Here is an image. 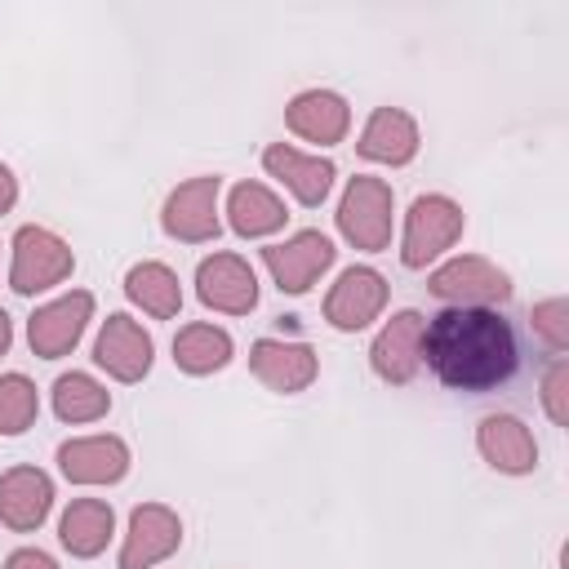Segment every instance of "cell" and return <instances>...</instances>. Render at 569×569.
Returning a JSON list of instances; mask_svg holds the SVG:
<instances>
[{"label":"cell","instance_id":"obj_1","mask_svg":"<svg viewBox=\"0 0 569 569\" xmlns=\"http://www.w3.org/2000/svg\"><path fill=\"white\" fill-rule=\"evenodd\" d=\"M422 365L449 391H493L520 365V342L498 307H445L422 325Z\"/></svg>","mask_w":569,"mask_h":569},{"label":"cell","instance_id":"obj_2","mask_svg":"<svg viewBox=\"0 0 569 569\" xmlns=\"http://www.w3.org/2000/svg\"><path fill=\"white\" fill-rule=\"evenodd\" d=\"M462 227H467V213L453 196H445V191L418 196L400 227V262L409 271H427L462 240Z\"/></svg>","mask_w":569,"mask_h":569},{"label":"cell","instance_id":"obj_3","mask_svg":"<svg viewBox=\"0 0 569 569\" xmlns=\"http://www.w3.org/2000/svg\"><path fill=\"white\" fill-rule=\"evenodd\" d=\"M338 231L360 253H382L396 231V191L387 178L356 173L338 200Z\"/></svg>","mask_w":569,"mask_h":569},{"label":"cell","instance_id":"obj_4","mask_svg":"<svg viewBox=\"0 0 569 569\" xmlns=\"http://www.w3.org/2000/svg\"><path fill=\"white\" fill-rule=\"evenodd\" d=\"M9 249H13V253H9V289L22 293V298H36V293L58 289V284L71 280V271H76L71 244H67L58 231L40 227V222L18 227L13 240H9Z\"/></svg>","mask_w":569,"mask_h":569},{"label":"cell","instance_id":"obj_5","mask_svg":"<svg viewBox=\"0 0 569 569\" xmlns=\"http://www.w3.org/2000/svg\"><path fill=\"white\" fill-rule=\"evenodd\" d=\"M160 227L178 244H209L222 236V178L200 173L169 191L160 209Z\"/></svg>","mask_w":569,"mask_h":569},{"label":"cell","instance_id":"obj_6","mask_svg":"<svg viewBox=\"0 0 569 569\" xmlns=\"http://www.w3.org/2000/svg\"><path fill=\"white\" fill-rule=\"evenodd\" d=\"M427 289L449 307H502L511 298V276L480 253H458L427 276Z\"/></svg>","mask_w":569,"mask_h":569},{"label":"cell","instance_id":"obj_7","mask_svg":"<svg viewBox=\"0 0 569 569\" xmlns=\"http://www.w3.org/2000/svg\"><path fill=\"white\" fill-rule=\"evenodd\" d=\"M333 258H338L333 240H329L325 231H316V227L293 231L289 240L262 249V267H267L271 284H276L280 293H293V298L307 293V289L333 267Z\"/></svg>","mask_w":569,"mask_h":569},{"label":"cell","instance_id":"obj_8","mask_svg":"<svg viewBox=\"0 0 569 569\" xmlns=\"http://www.w3.org/2000/svg\"><path fill=\"white\" fill-rule=\"evenodd\" d=\"M387 293H391V284H387V276L378 267H365V262L360 267H347L329 284V293H325V320L338 333H360L373 320H382Z\"/></svg>","mask_w":569,"mask_h":569},{"label":"cell","instance_id":"obj_9","mask_svg":"<svg viewBox=\"0 0 569 569\" xmlns=\"http://www.w3.org/2000/svg\"><path fill=\"white\" fill-rule=\"evenodd\" d=\"M93 320V293L89 289H71V293H58L49 298L44 307L31 311L27 320V342L40 360H62L76 351V342L84 338Z\"/></svg>","mask_w":569,"mask_h":569},{"label":"cell","instance_id":"obj_10","mask_svg":"<svg viewBox=\"0 0 569 569\" xmlns=\"http://www.w3.org/2000/svg\"><path fill=\"white\" fill-rule=\"evenodd\" d=\"M93 365L116 382H142L156 365V342L129 311H111L93 338Z\"/></svg>","mask_w":569,"mask_h":569},{"label":"cell","instance_id":"obj_11","mask_svg":"<svg viewBox=\"0 0 569 569\" xmlns=\"http://www.w3.org/2000/svg\"><path fill=\"white\" fill-rule=\"evenodd\" d=\"M182 547V516L164 502H138L129 511V529L120 542V569H156Z\"/></svg>","mask_w":569,"mask_h":569},{"label":"cell","instance_id":"obj_12","mask_svg":"<svg viewBox=\"0 0 569 569\" xmlns=\"http://www.w3.org/2000/svg\"><path fill=\"white\" fill-rule=\"evenodd\" d=\"M196 298L222 316H249L258 307V271L240 253H209L196 267Z\"/></svg>","mask_w":569,"mask_h":569},{"label":"cell","instance_id":"obj_13","mask_svg":"<svg viewBox=\"0 0 569 569\" xmlns=\"http://www.w3.org/2000/svg\"><path fill=\"white\" fill-rule=\"evenodd\" d=\"M249 369L253 378L276 391V396H298L316 382L320 373V356L311 342H293V338H258L249 347Z\"/></svg>","mask_w":569,"mask_h":569},{"label":"cell","instance_id":"obj_14","mask_svg":"<svg viewBox=\"0 0 569 569\" xmlns=\"http://www.w3.org/2000/svg\"><path fill=\"white\" fill-rule=\"evenodd\" d=\"M133 467V453L120 436L98 431V436H71L58 445V471L71 485H120Z\"/></svg>","mask_w":569,"mask_h":569},{"label":"cell","instance_id":"obj_15","mask_svg":"<svg viewBox=\"0 0 569 569\" xmlns=\"http://www.w3.org/2000/svg\"><path fill=\"white\" fill-rule=\"evenodd\" d=\"M422 325H427L422 311L405 307V311H396L373 333V342H369V369L382 382H391V387L413 382V373L422 369Z\"/></svg>","mask_w":569,"mask_h":569},{"label":"cell","instance_id":"obj_16","mask_svg":"<svg viewBox=\"0 0 569 569\" xmlns=\"http://www.w3.org/2000/svg\"><path fill=\"white\" fill-rule=\"evenodd\" d=\"M262 169H267L302 209H320V204L329 200V191H333V178H338L333 160L307 156V151H298V147H289V142H271V147L262 151Z\"/></svg>","mask_w":569,"mask_h":569},{"label":"cell","instance_id":"obj_17","mask_svg":"<svg viewBox=\"0 0 569 569\" xmlns=\"http://www.w3.org/2000/svg\"><path fill=\"white\" fill-rule=\"evenodd\" d=\"M284 129L316 147H338L351 133V107L333 89H302L284 107Z\"/></svg>","mask_w":569,"mask_h":569},{"label":"cell","instance_id":"obj_18","mask_svg":"<svg viewBox=\"0 0 569 569\" xmlns=\"http://www.w3.org/2000/svg\"><path fill=\"white\" fill-rule=\"evenodd\" d=\"M53 511V480L40 467H9L0 471V525L13 533H36Z\"/></svg>","mask_w":569,"mask_h":569},{"label":"cell","instance_id":"obj_19","mask_svg":"<svg viewBox=\"0 0 569 569\" xmlns=\"http://www.w3.org/2000/svg\"><path fill=\"white\" fill-rule=\"evenodd\" d=\"M476 449L502 476H529L538 467V440L516 413H485L476 422Z\"/></svg>","mask_w":569,"mask_h":569},{"label":"cell","instance_id":"obj_20","mask_svg":"<svg viewBox=\"0 0 569 569\" xmlns=\"http://www.w3.org/2000/svg\"><path fill=\"white\" fill-rule=\"evenodd\" d=\"M418 147H422L418 120H413L409 111H400V107H378V111L365 120L360 138H356V151H360L365 160L391 164V169L409 164V160L418 156Z\"/></svg>","mask_w":569,"mask_h":569},{"label":"cell","instance_id":"obj_21","mask_svg":"<svg viewBox=\"0 0 569 569\" xmlns=\"http://www.w3.org/2000/svg\"><path fill=\"white\" fill-rule=\"evenodd\" d=\"M222 213H227V227H231L240 240H267V236H276V231L289 222L284 200H280L271 187H262V182H236V187L227 191Z\"/></svg>","mask_w":569,"mask_h":569},{"label":"cell","instance_id":"obj_22","mask_svg":"<svg viewBox=\"0 0 569 569\" xmlns=\"http://www.w3.org/2000/svg\"><path fill=\"white\" fill-rule=\"evenodd\" d=\"M111 533H116V511H111L107 498H71L67 511L58 516V542L76 560L102 556Z\"/></svg>","mask_w":569,"mask_h":569},{"label":"cell","instance_id":"obj_23","mask_svg":"<svg viewBox=\"0 0 569 569\" xmlns=\"http://www.w3.org/2000/svg\"><path fill=\"white\" fill-rule=\"evenodd\" d=\"M231 356H236V342L213 320H191V325H182L173 333V365L182 373H191V378H209V373L227 369Z\"/></svg>","mask_w":569,"mask_h":569},{"label":"cell","instance_id":"obj_24","mask_svg":"<svg viewBox=\"0 0 569 569\" xmlns=\"http://www.w3.org/2000/svg\"><path fill=\"white\" fill-rule=\"evenodd\" d=\"M124 298L133 307H142V316L151 320H173L182 311V284H178V271L169 262H133L124 271Z\"/></svg>","mask_w":569,"mask_h":569},{"label":"cell","instance_id":"obj_25","mask_svg":"<svg viewBox=\"0 0 569 569\" xmlns=\"http://www.w3.org/2000/svg\"><path fill=\"white\" fill-rule=\"evenodd\" d=\"M107 409H111V391H107L93 373H84V369L58 373V382H53V413H58L62 422L84 427V422L107 418Z\"/></svg>","mask_w":569,"mask_h":569},{"label":"cell","instance_id":"obj_26","mask_svg":"<svg viewBox=\"0 0 569 569\" xmlns=\"http://www.w3.org/2000/svg\"><path fill=\"white\" fill-rule=\"evenodd\" d=\"M40 418V391L27 373H0V436H22Z\"/></svg>","mask_w":569,"mask_h":569},{"label":"cell","instance_id":"obj_27","mask_svg":"<svg viewBox=\"0 0 569 569\" xmlns=\"http://www.w3.org/2000/svg\"><path fill=\"white\" fill-rule=\"evenodd\" d=\"M569 307H565V298H542V302H533V311H529V325H533V333L556 351V356H565V347H569Z\"/></svg>","mask_w":569,"mask_h":569},{"label":"cell","instance_id":"obj_28","mask_svg":"<svg viewBox=\"0 0 569 569\" xmlns=\"http://www.w3.org/2000/svg\"><path fill=\"white\" fill-rule=\"evenodd\" d=\"M542 409L556 427H569V365L560 356L542 373Z\"/></svg>","mask_w":569,"mask_h":569},{"label":"cell","instance_id":"obj_29","mask_svg":"<svg viewBox=\"0 0 569 569\" xmlns=\"http://www.w3.org/2000/svg\"><path fill=\"white\" fill-rule=\"evenodd\" d=\"M4 569H62V565L40 547H18V551L4 556Z\"/></svg>","mask_w":569,"mask_h":569},{"label":"cell","instance_id":"obj_30","mask_svg":"<svg viewBox=\"0 0 569 569\" xmlns=\"http://www.w3.org/2000/svg\"><path fill=\"white\" fill-rule=\"evenodd\" d=\"M18 204V178H13V169L0 160V213H9Z\"/></svg>","mask_w":569,"mask_h":569},{"label":"cell","instance_id":"obj_31","mask_svg":"<svg viewBox=\"0 0 569 569\" xmlns=\"http://www.w3.org/2000/svg\"><path fill=\"white\" fill-rule=\"evenodd\" d=\"M13 347V320H9V311L0 307V356Z\"/></svg>","mask_w":569,"mask_h":569}]
</instances>
